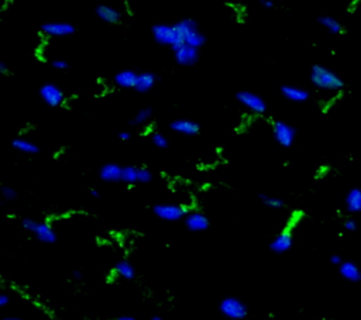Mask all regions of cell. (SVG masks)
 Instances as JSON below:
<instances>
[{
    "label": "cell",
    "mask_w": 361,
    "mask_h": 320,
    "mask_svg": "<svg viewBox=\"0 0 361 320\" xmlns=\"http://www.w3.org/2000/svg\"><path fill=\"white\" fill-rule=\"evenodd\" d=\"M40 96L44 103L51 108H58L65 100V95H64L62 89L57 86L55 83H44L40 88Z\"/></svg>",
    "instance_id": "8"
},
{
    "label": "cell",
    "mask_w": 361,
    "mask_h": 320,
    "mask_svg": "<svg viewBox=\"0 0 361 320\" xmlns=\"http://www.w3.org/2000/svg\"><path fill=\"white\" fill-rule=\"evenodd\" d=\"M90 195H92L93 198H100V193L96 191V189H90Z\"/></svg>",
    "instance_id": "39"
},
{
    "label": "cell",
    "mask_w": 361,
    "mask_h": 320,
    "mask_svg": "<svg viewBox=\"0 0 361 320\" xmlns=\"http://www.w3.org/2000/svg\"><path fill=\"white\" fill-rule=\"evenodd\" d=\"M260 3H261V6H264L266 9H273V7H274L273 0H261Z\"/></svg>",
    "instance_id": "36"
},
{
    "label": "cell",
    "mask_w": 361,
    "mask_h": 320,
    "mask_svg": "<svg viewBox=\"0 0 361 320\" xmlns=\"http://www.w3.org/2000/svg\"><path fill=\"white\" fill-rule=\"evenodd\" d=\"M220 312L223 316L230 320H243L248 313V309L243 303V300L234 296H227L220 302Z\"/></svg>",
    "instance_id": "4"
},
{
    "label": "cell",
    "mask_w": 361,
    "mask_h": 320,
    "mask_svg": "<svg viewBox=\"0 0 361 320\" xmlns=\"http://www.w3.org/2000/svg\"><path fill=\"white\" fill-rule=\"evenodd\" d=\"M319 23H321V26L326 28L330 34H343V33H344V28L341 26V23L339 20H336L334 17H330V16H321V17H319Z\"/></svg>",
    "instance_id": "22"
},
{
    "label": "cell",
    "mask_w": 361,
    "mask_h": 320,
    "mask_svg": "<svg viewBox=\"0 0 361 320\" xmlns=\"http://www.w3.org/2000/svg\"><path fill=\"white\" fill-rule=\"evenodd\" d=\"M12 145H13V148L21 151L24 154H37L40 151L33 141H28L26 138H14L12 141Z\"/></svg>",
    "instance_id": "24"
},
{
    "label": "cell",
    "mask_w": 361,
    "mask_h": 320,
    "mask_svg": "<svg viewBox=\"0 0 361 320\" xmlns=\"http://www.w3.org/2000/svg\"><path fill=\"white\" fill-rule=\"evenodd\" d=\"M157 82V75L152 74V72H143V74H138L136 82V90L140 93H147L150 92L152 86L156 85Z\"/></svg>",
    "instance_id": "20"
},
{
    "label": "cell",
    "mask_w": 361,
    "mask_h": 320,
    "mask_svg": "<svg viewBox=\"0 0 361 320\" xmlns=\"http://www.w3.org/2000/svg\"><path fill=\"white\" fill-rule=\"evenodd\" d=\"M96 14L99 16V19H102L103 21L109 23V24H117L120 19H122V14L119 10H116L115 7L108 6V5H100L96 9Z\"/></svg>",
    "instance_id": "18"
},
{
    "label": "cell",
    "mask_w": 361,
    "mask_h": 320,
    "mask_svg": "<svg viewBox=\"0 0 361 320\" xmlns=\"http://www.w3.org/2000/svg\"><path fill=\"white\" fill-rule=\"evenodd\" d=\"M154 215L165 222H178L184 219L188 213V209L178 203H160L154 206Z\"/></svg>",
    "instance_id": "5"
},
{
    "label": "cell",
    "mask_w": 361,
    "mask_h": 320,
    "mask_svg": "<svg viewBox=\"0 0 361 320\" xmlns=\"http://www.w3.org/2000/svg\"><path fill=\"white\" fill-rule=\"evenodd\" d=\"M0 204H2V202H0Z\"/></svg>",
    "instance_id": "44"
},
{
    "label": "cell",
    "mask_w": 361,
    "mask_h": 320,
    "mask_svg": "<svg viewBox=\"0 0 361 320\" xmlns=\"http://www.w3.org/2000/svg\"><path fill=\"white\" fill-rule=\"evenodd\" d=\"M152 35L158 44L171 47L172 49H175L182 44L181 35H179V31L175 24H165V23L156 24L152 27Z\"/></svg>",
    "instance_id": "3"
},
{
    "label": "cell",
    "mask_w": 361,
    "mask_h": 320,
    "mask_svg": "<svg viewBox=\"0 0 361 320\" xmlns=\"http://www.w3.org/2000/svg\"><path fill=\"white\" fill-rule=\"evenodd\" d=\"M42 33L48 37H67L75 33V27L65 21H51L45 23L42 27Z\"/></svg>",
    "instance_id": "11"
},
{
    "label": "cell",
    "mask_w": 361,
    "mask_h": 320,
    "mask_svg": "<svg viewBox=\"0 0 361 320\" xmlns=\"http://www.w3.org/2000/svg\"><path fill=\"white\" fill-rule=\"evenodd\" d=\"M130 137H131V134H130L129 131H122V133H119V138H120L122 141H127V140H130Z\"/></svg>",
    "instance_id": "35"
},
{
    "label": "cell",
    "mask_w": 361,
    "mask_h": 320,
    "mask_svg": "<svg viewBox=\"0 0 361 320\" xmlns=\"http://www.w3.org/2000/svg\"><path fill=\"white\" fill-rule=\"evenodd\" d=\"M339 271L346 281H350V282H360L361 281L360 268L353 261H343L339 265Z\"/></svg>",
    "instance_id": "16"
},
{
    "label": "cell",
    "mask_w": 361,
    "mask_h": 320,
    "mask_svg": "<svg viewBox=\"0 0 361 320\" xmlns=\"http://www.w3.org/2000/svg\"><path fill=\"white\" fill-rule=\"evenodd\" d=\"M82 277V274L79 273V271H74V278H76V280H79Z\"/></svg>",
    "instance_id": "41"
},
{
    "label": "cell",
    "mask_w": 361,
    "mask_h": 320,
    "mask_svg": "<svg viewBox=\"0 0 361 320\" xmlns=\"http://www.w3.org/2000/svg\"><path fill=\"white\" fill-rule=\"evenodd\" d=\"M185 226L189 232L200 233L208 230L209 227V219L206 218V215L199 210H192L186 213L184 218Z\"/></svg>",
    "instance_id": "10"
},
{
    "label": "cell",
    "mask_w": 361,
    "mask_h": 320,
    "mask_svg": "<svg viewBox=\"0 0 361 320\" xmlns=\"http://www.w3.org/2000/svg\"><path fill=\"white\" fill-rule=\"evenodd\" d=\"M116 320H136V319H134L133 316H120V317Z\"/></svg>",
    "instance_id": "40"
},
{
    "label": "cell",
    "mask_w": 361,
    "mask_h": 320,
    "mask_svg": "<svg viewBox=\"0 0 361 320\" xmlns=\"http://www.w3.org/2000/svg\"><path fill=\"white\" fill-rule=\"evenodd\" d=\"M115 271L119 277H122L124 280H133L136 277V270L131 265V262L127 259H122L115 265Z\"/></svg>",
    "instance_id": "23"
},
{
    "label": "cell",
    "mask_w": 361,
    "mask_h": 320,
    "mask_svg": "<svg viewBox=\"0 0 361 320\" xmlns=\"http://www.w3.org/2000/svg\"><path fill=\"white\" fill-rule=\"evenodd\" d=\"M171 129L179 134H184V136H196L200 131L198 123L193 122V120H188V119H179V120L172 122Z\"/></svg>",
    "instance_id": "14"
},
{
    "label": "cell",
    "mask_w": 361,
    "mask_h": 320,
    "mask_svg": "<svg viewBox=\"0 0 361 320\" xmlns=\"http://www.w3.org/2000/svg\"><path fill=\"white\" fill-rule=\"evenodd\" d=\"M346 207L351 213L361 211V188H354L346 196Z\"/></svg>",
    "instance_id": "21"
},
{
    "label": "cell",
    "mask_w": 361,
    "mask_h": 320,
    "mask_svg": "<svg viewBox=\"0 0 361 320\" xmlns=\"http://www.w3.org/2000/svg\"><path fill=\"white\" fill-rule=\"evenodd\" d=\"M292 244H293L292 233L289 232V230H284V232H281L280 234L271 241L270 248H271L274 252H277V254H284V252L291 250Z\"/></svg>",
    "instance_id": "13"
},
{
    "label": "cell",
    "mask_w": 361,
    "mask_h": 320,
    "mask_svg": "<svg viewBox=\"0 0 361 320\" xmlns=\"http://www.w3.org/2000/svg\"><path fill=\"white\" fill-rule=\"evenodd\" d=\"M151 320H164L161 316H152V319Z\"/></svg>",
    "instance_id": "42"
},
{
    "label": "cell",
    "mask_w": 361,
    "mask_h": 320,
    "mask_svg": "<svg viewBox=\"0 0 361 320\" xmlns=\"http://www.w3.org/2000/svg\"><path fill=\"white\" fill-rule=\"evenodd\" d=\"M273 133L275 141L285 148L292 145L295 137H296V129L288 123L281 122V120L273 123Z\"/></svg>",
    "instance_id": "7"
},
{
    "label": "cell",
    "mask_w": 361,
    "mask_h": 320,
    "mask_svg": "<svg viewBox=\"0 0 361 320\" xmlns=\"http://www.w3.org/2000/svg\"><path fill=\"white\" fill-rule=\"evenodd\" d=\"M122 181L129 185L138 182V168L134 167V165H126V167H123Z\"/></svg>",
    "instance_id": "25"
},
{
    "label": "cell",
    "mask_w": 361,
    "mask_h": 320,
    "mask_svg": "<svg viewBox=\"0 0 361 320\" xmlns=\"http://www.w3.org/2000/svg\"><path fill=\"white\" fill-rule=\"evenodd\" d=\"M311 81L315 86L322 90L327 92H336L344 88V82L340 76L332 69L322 67V65H315L311 71Z\"/></svg>",
    "instance_id": "1"
},
{
    "label": "cell",
    "mask_w": 361,
    "mask_h": 320,
    "mask_svg": "<svg viewBox=\"0 0 361 320\" xmlns=\"http://www.w3.org/2000/svg\"><path fill=\"white\" fill-rule=\"evenodd\" d=\"M151 140H152V144L156 147H158V148H167L168 147V140L161 133H154L152 137H151Z\"/></svg>",
    "instance_id": "28"
},
{
    "label": "cell",
    "mask_w": 361,
    "mask_h": 320,
    "mask_svg": "<svg viewBox=\"0 0 361 320\" xmlns=\"http://www.w3.org/2000/svg\"><path fill=\"white\" fill-rule=\"evenodd\" d=\"M237 100H239L245 109H248L252 112L254 115H264L267 112V104L264 102V99L254 92L250 90H240L239 93L236 95Z\"/></svg>",
    "instance_id": "6"
},
{
    "label": "cell",
    "mask_w": 361,
    "mask_h": 320,
    "mask_svg": "<svg viewBox=\"0 0 361 320\" xmlns=\"http://www.w3.org/2000/svg\"><path fill=\"white\" fill-rule=\"evenodd\" d=\"M175 60L179 65L184 67H193L199 61V49L186 44H181L179 47L174 49Z\"/></svg>",
    "instance_id": "9"
},
{
    "label": "cell",
    "mask_w": 361,
    "mask_h": 320,
    "mask_svg": "<svg viewBox=\"0 0 361 320\" xmlns=\"http://www.w3.org/2000/svg\"><path fill=\"white\" fill-rule=\"evenodd\" d=\"M0 74H2V75L9 74V68H7V65L3 61H0Z\"/></svg>",
    "instance_id": "37"
},
{
    "label": "cell",
    "mask_w": 361,
    "mask_h": 320,
    "mask_svg": "<svg viewBox=\"0 0 361 320\" xmlns=\"http://www.w3.org/2000/svg\"><path fill=\"white\" fill-rule=\"evenodd\" d=\"M152 179V174L148 168H138V182L141 184H148Z\"/></svg>",
    "instance_id": "29"
},
{
    "label": "cell",
    "mask_w": 361,
    "mask_h": 320,
    "mask_svg": "<svg viewBox=\"0 0 361 320\" xmlns=\"http://www.w3.org/2000/svg\"><path fill=\"white\" fill-rule=\"evenodd\" d=\"M35 237L40 240L41 243L44 244H54L57 241V233H55L54 227L49 223H38V227L34 232Z\"/></svg>",
    "instance_id": "17"
},
{
    "label": "cell",
    "mask_w": 361,
    "mask_h": 320,
    "mask_svg": "<svg viewBox=\"0 0 361 320\" xmlns=\"http://www.w3.org/2000/svg\"><path fill=\"white\" fill-rule=\"evenodd\" d=\"M344 230L346 232H355L357 230V225H355V222L353 219H347L344 222Z\"/></svg>",
    "instance_id": "33"
},
{
    "label": "cell",
    "mask_w": 361,
    "mask_h": 320,
    "mask_svg": "<svg viewBox=\"0 0 361 320\" xmlns=\"http://www.w3.org/2000/svg\"><path fill=\"white\" fill-rule=\"evenodd\" d=\"M175 26L179 31L182 44L191 45V47L198 48V49L200 47H203V44L206 42V37L199 30L198 23L193 19H182L181 21H178Z\"/></svg>",
    "instance_id": "2"
},
{
    "label": "cell",
    "mask_w": 361,
    "mask_h": 320,
    "mask_svg": "<svg viewBox=\"0 0 361 320\" xmlns=\"http://www.w3.org/2000/svg\"><path fill=\"white\" fill-rule=\"evenodd\" d=\"M260 199H261V202L266 204V206H268V207H271V209H281V207H284V200L280 198H277V196H270V195H260Z\"/></svg>",
    "instance_id": "26"
},
{
    "label": "cell",
    "mask_w": 361,
    "mask_h": 320,
    "mask_svg": "<svg viewBox=\"0 0 361 320\" xmlns=\"http://www.w3.org/2000/svg\"><path fill=\"white\" fill-rule=\"evenodd\" d=\"M23 227H24V230H27V232L34 233L35 230H37V227H38V223L35 222L34 219H24V220H23Z\"/></svg>",
    "instance_id": "31"
},
{
    "label": "cell",
    "mask_w": 361,
    "mask_h": 320,
    "mask_svg": "<svg viewBox=\"0 0 361 320\" xmlns=\"http://www.w3.org/2000/svg\"><path fill=\"white\" fill-rule=\"evenodd\" d=\"M0 193H2V196L6 200H14V199L17 198L16 191H14L13 188H10V186H0Z\"/></svg>",
    "instance_id": "30"
},
{
    "label": "cell",
    "mask_w": 361,
    "mask_h": 320,
    "mask_svg": "<svg viewBox=\"0 0 361 320\" xmlns=\"http://www.w3.org/2000/svg\"><path fill=\"white\" fill-rule=\"evenodd\" d=\"M53 67L55 69H60V71H65V69H68L69 65L65 60H54L53 61Z\"/></svg>",
    "instance_id": "32"
},
{
    "label": "cell",
    "mask_w": 361,
    "mask_h": 320,
    "mask_svg": "<svg viewBox=\"0 0 361 320\" xmlns=\"http://www.w3.org/2000/svg\"><path fill=\"white\" fill-rule=\"evenodd\" d=\"M281 93L288 100L295 103L306 102L311 97V93L307 92L306 89L296 86V85H284V86H281Z\"/></svg>",
    "instance_id": "12"
},
{
    "label": "cell",
    "mask_w": 361,
    "mask_h": 320,
    "mask_svg": "<svg viewBox=\"0 0 361 320\" xmlns=\"http://www.w3.org/2000/svg\"><path fill=\"white\" fill-rule=\"evenodd\" d=\"M9 303V296L7 295H3V293H0V306H5V305H7Z\"/></svg>",
    "instance_id": "38"
},
{
    "label": "cell",
    "mask_w": 361,
    "mask_h": 320,
    "mask_svg": "<svg viewBox=\"0 0 361 320\" xmlns=\"http://www.w3.org/2000/svg\"><path fill=\"white\" fill-rule=\"evenodd\" d=\"M122 170L123 167H120L119 164H105L99 170V177L105 182H119L122 181Z\"/></svg>",
    "instance_id": "15"
},
{
    "label": "cell",
    "mask_w": 361,
    "mask_h": 320,
    "mask_svg": "<svg viewBox=\"0 0 361 320\" xmlns=\"http://www.w3.org/2000/svg\"><path fill=\"white\" fill-rule=\"evenodd\" d=\"M151 117V109L150 108H147V109H141L138 113L136 115V117L130 122V124L131 126H140V124H144V123H147L148 120H150Z\"/></svg>",
    "instance_id": "27"
},
{
    "label": "cell",
    "mask_w": 361,
    "mask_h": 320,
    "mask_svg": "<svg viewBox=\"0 0 361 320\" xmlns=\"http://www.w3.org/2000/svg\"><path fill=\"white\" fill-rule=\"evenodd\" d=\"M330 262L333 264V265H336V266H339L343 262V259H341V257L340 255H337V254H334V255H332L330 257Z\"/></svg>",
    "instance_id": "34"
},
{
    "label": "cell",
    "mask_w": 361,
    "mask_h": 320,
    "mask_svg": "<svg viewBox=\"0 0 361 320\" xmlns=\"http://www.w3.org/2000/svg\"><path fill=\"white\" fill-rule=\"evenodd\" d=\"M137 76H138V74L134 72V71H131V69H124V71H120L119 74H116V76H115V82H116L120 88L134 89L136 88Z\"/></svg>",
    "instance_id": "19"
},
{
    "label": "cell",
    "mask_w": 361,
    "mask_h": 320,
    "mask_svg": "<svg viewBox=\"0 0 361 320\" xmlns=\"http://www.w3.org/2000/svg\"><path fill=\"white\" fill-rule=\"evenodd\" d=\"M3 320H20V319H16V317H6V319Z\"/></svg>",
    "instance_id": "43"
}]
</instances>
